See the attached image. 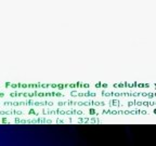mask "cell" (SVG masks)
<instances>
[]
</instances>
